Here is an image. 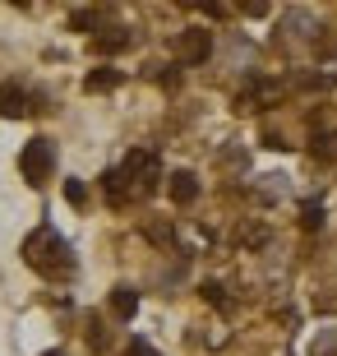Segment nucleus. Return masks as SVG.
I'll return each instance as SVG.
<instances>
[{
  "label": "nucleus",
  "instance_id": "obj_1",
  "mask_svg": "<svg viewBox=\"0 0 337 356\" xmlns=\"http://www.w3.org/2000/svg\"><path fill=\"white\" fill-rule=\"evenodd\" d=\"M24 254H28V264L42 268V273H69V268H74V259H69V245L56 236L51 227L33 232V236H28V245H24Z\"/></svg>",
  "mask_w": 337,
  "mask_h": 356
},
{
  "label": "nucleus",
  "instance_id": "obj_2",
  "mask_svg": "<svg viewBox=\"0 0 337 356\" xmlns=\"http://www.w3.org/2000/svg\"><path fill=\"white\" fill-rule=\"evenodd\" d=\"M51 167H56L51 139H33V144H24V153H19V172H24L28 185H42L47 176H51Z\"/></svg>",
  "mask_w": 337,
  "mask_h": 356
},
{
  "label": "nucleus",
  "instance_id": "obj_3",
  "mask_svg": "<svg viewBox=\"0 0 337 356\" xmlns=\"http://www.w3.org/2000/svg\"><path fill=\"white\" fill-rule=\"evenodd\" d=\"M208 51H213V38H208L204 28H185V33H181V60H190V65H204Z\"/></svg>",
  "mask_w": 337,
  "mask_h": 356
},
{
  "label": "nucleus",
  "instance_id": "obj_4",
  "mask_svg": "<svg viewBox=\"0 0 337 356\" xmlns=\"http://www.w3.org/2000/svg\"><path fill=\"white\" fill-rule=\"evenodd\" d=\"M28 111V92L19 88V83H5V88H0V116H24Z\"/></svg>",
  "mask_w": 337,
  "mask_h": 356
},
{
  "label": "nucleus",
  "instance_id": "obj_5",
  "mask_svg": "<svg viewBox=\"0 0 337 356\" xmlns=\"http://www.w3.org/2000/svg\"><path fill=\"white\" fill-rule=\"evenodd\" d=\"M125 47H130V28H106L102 38H92V51H102V56L125 51Z\"/></svg>",
  "mask_w": 337,
  "mask_h": 356
},
{
  "label": "nucleus",
  "instance_id": "obj_6",
  "mask_svg": "<svg viewBox=\"0 0 337 356\" xmlns=\"http://www.w3.org/2000/svg\"><path fill=\"white\" fill-rule=\"evenodd\" d=\"M195 195H199L195 172H176V176H171V199H176V204H190Z\"/></svg>",
  "mask_w": 337,
  "mask_h": 356
},
{
  "label": "nucleus",
  "instance_id": "obj_7",
  "mask_svg": "<svg viewBox=\"0 0 337 356\" xmlns=\"http://www.w3.org/2000/svg\"><path fill=\"white\" fill-rule=\"evenodd\" d=\"M134 310H139V296H134V287H116V291H111V315L134 319Z\"/></svg>",
  "mask_w": 337,
  "mask_h": 356
},
{
  "label": "nucleus",
  "instance_id": "obj_8",
  "mask_svg": "<svg viewBox=\"0 0 337 356\" xmlns=\"http://www.w3.org/2000/svg\"><path fill=\"white\" fill-rule=\"evenodd\" d=\"M116 83H120V70L97 65V70L88 74V79H83V88H88V92H106V88H116Z\"/></svg>",
  "mask_w": 337,
  "mask_h": 356
},
{
  "label": "nucleus",
  "instance_id": "obj_9",
  "mask_svg": "<svg viewBox=\"0 0 337 356\" xmlns=\"http://www.w3.org/2000/svg\"><path fill=\"white\" fill-rule=\"evenodd\" d=\"M300 227H305V232H319V227H324V209H319V204H305V209H300Z\"/></svg>",
  "mask_w": 337,
  "mask_h": 356
},
{
  "label": "nucleus",
  "instance_id": "obj_10",
  "mask_svg": "<svg viewBox=\"0 0 337 356\" xmlns=\"http://www.w3.org/2000/svg\"><path fill=\"white\" fill-rule=\"evenodd\" d=\"M65 199H69V204H83V199H88L83 181H65Z\"/></svg>",
  "mask_w": 337,
  "mask_h": 356
},
{
  "label": "nucleus",
  "instance_id": "obj_11",
  "mask_svg": "<svg viewBox=\"0 0 337 356\" xmlns=\"http://www.w3.org/2000/svg\"><path fill=\"white\" fill-rule=\"evenodd\" d=\"M92 24H97V10H79L74 14V28H92Z\"/></svg>",
  "mask_w": 337,
  "mask_h": 356
},
{
  "label": "nucleus",
  "instance_id": "obj_12",
  "mask_svg": "<svg viewBox=\"0 0 337 356\" xmlns=\"http://www.w3.org/2000/svg\"><path fill=\"white\" fill-rule=\"evenodd\" d=\"M125 356H153V347L143 343V338H134V343H130V352H125Z\"/></svg>",
  "mask_w": 337,
  "mask_h": 356
},
{
  "label": "nucleus",
  "instance_id": "obj_13",
  "mask_svg": "<svg viewBox=\"0 0 337 356\" xmlns=\"http://www.w3.org/2000/svg\"><path fill=\"white\" fill-rule=\"evenodd\" d=\"M204 296H208L213 305H222V287H217V282H204Z\"/></svg>",
  "mask_w": 337,
  "mask_h": 356
},
{
  "label": "nucleus",
  "instance_id": "obj_14",
  "mask_svg": "<svg viewBox=\"0 0 337 356\" xmlns=\"http://www.w3.org/2000/svg\"><path fill=\"white\" fill-rule=\"evenodd\" d=\"M47 356H60V352H47Z\"/></svg>",
  "mask_w": 337,
  "mask_h": 356
}]
</instances>
